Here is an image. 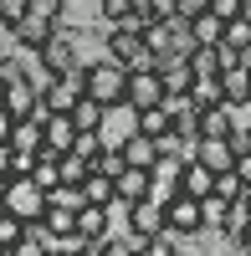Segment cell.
Listing matches in <instances>:
<instances>
[{
	"instance_id": "cell-31",
	"label": "cell",
	"mask_w": 251,
	"mask_h": 256,
	"mask_svg": "<svg viewBox=\"0 0 251 256\" xmlns=\"http://www.w3.org/2000/svg\"><path fill=\"white\" fill-rule=\"evenodd\" d=\"M236 174L251 184V148H241V154H236Z\"/></svg>"
},
{
	"instance_id": "cell-24",
	"label": "cell",
	"mask_w": 251,
	"mask_h": 256,
	"mask_svg": "<svg viewBox=\"0 0 251 256\" xmlns=\"http://www.w3.org/2000/svg\"><path fill=\"white\" fill-rule=\"evenodd\" d=\"M210 195L231 205V200H241V195H246V180L236 174V169H220V174H216V190H210Z\"/></svg>"
},
{
	"instance_id": "cell-4",
	"label": "cell",
	"mask_w": 251,
	"mask_h": 256,
	"mask_svg": "<svg viewBox=\"0 0 251 256\" xmlns=\"http://www.w3.org/2000/svg\"><path fill=\"white\" fill-rule=\"evenodd\" d=\"M6 210H16L20 220H36L41 210H46V190H41L31 174H10V190H6V200H0Z\"/></svg>"
},
{
	"instance_id": "cell-14",
	"label": "cell",
	"mask_w": 251,
	"mask_h": 256,
	"mask_svg": "<svg viewBox=\"0 0 251 256\" xmlns=\"http://www.w3.org/2000/svg\"><path fill=\"white\" fill-rule=\"evenodd\" d=\"M220 36H226V16L216 6L200 10V16H190V41H195V46H216Z\"/></svg>"
},
{
	"instance_id": "cell-30",
	"label": "cell",
	"mask_w": 251,
	"mask_h": 256,
	"mask_svg": "<svg viewBox=\"0 0 251 256\" xmlns=\"http://www.w3.org/2000/svg\"><path fill=\"white\" fill-rule=\"evenodd\" d=\"M10 134H16V118H10L6 102H0V144H10Z\"/></svg>"
},
{
	"instance_id": "cell-8",
	"label": "cell",
	"mask_w": 251,
	"mask_h": 256,
	"mask_svg": "<svg viewBox=\"0 0 251 256\" xmlns=\"http://www.w3.org/2000/svg\"><path fill=\"white\" fill-rule=\"evenodd\" d=\"M36 102H41V88H36L26 72L6 82V108H10V118H16V123H20V118H31V113H36Z\"/></svg>"
},
{
	"instance_id": "cell-3",
	"label": "cell",
	"mask_w": 251,
	"mask_h": 256,
	"mask_svg": "<svg viewBox=\"0 0 251 256\" xmlns=\"http://www.w3.org/2000/svg\"><path fill=\"white\" fill-rule=\"evenodd\" d=\"M134 134H138V108L134 102H108V108H102V123H98V138L123 148Z\"/></svg>"
},
{
	"instance_id": "cell-1",
	"label": "cell",
	"mask_w": 251,
	"mask_h": 256,
	"mask_svg": "<svg viewBox=\"0 0 251 256\" xmlns=\"http://www.w3.org/2000/svg\"><path fill=\"white\" fill-rule=\"evenodd\" d=\"M102 56H113L118 67H128V72L159 67V56H154V46H149V36L134 31V26H108V36H102Z\"/></svg>"
},
{
	"instance_id": "cell-37",
	"label": "cell",
	"mask_w": 251,
	"mask_h": 256,
	"mask_svg": "<svg viewBox=\"0 0 251 256\" xmlns=\"http://www.w3.org/2000/svg\"><path fill=\"white\" fill-rule=\"evenodd\" d=\"M246 205H251V184H246Z\"/></svg>"
},
{
	"instance_id": "cell-25",
	"label": "cell",
	"mask_w": 251,
	"mask_h": 256,
	"mask_svg": "<svg viewBox=\"0 0 251 256\" xmlns=\"http://www.w3.org/2000/svg\"><path fill=\"white\" fill-rule=\"evenodd\" d=\"M82 195H88V200H98V205H108V200L118 195V184H113V174H98V169H92V174L82 180Z\"/></svg>"
},
{
	"instance_id": "cell-9",
	"label": "cell",
	"mask_w": 251,
	"mask_h": 256,
	"mask_svg": "<svg viewBox=\"0 0 251 256\" xmlns=\"http://www.w3.org/2000/svg\"><path fill=\"white\" fill-rule=\"evenodd\" d=\"M128 102H134V108H149V102H164V72H159V67L128 72Z\"/></svg>"
},
{
	"instance_id": "cell-15",
	"label": "cell",
	"mask_w": 251,
	"mask_h": 256,
	"mask_svg": "<svg viewBox=\"0 0 251 256\" xmlns=\"http://www.w3.org/2000/svg\"><path fill=\"white\" fill-rule=\"evenodd\" d=\"M180 190L184 195H195V200H205L216 190V169H205L200 159H184V169H180Z\"/></svg>"
},
{
	"instance_id": "cell-5",
	"label": "cell",
	"mask_w": 251,
	"mask_h": 256,
	"mask_svg": "<svg viewBox=\"0 0 251 256\" xmlns=\"http://www.w3.org/2000/svg\"><path fill=\"white\" fill-rule=\"evenodd\" d=\"M164 226H170V230H180V236H205V210H200V200L195 195H184V190H180V195L174 200H164Z\"/></svg>"
},
{
	"instance_id": "cell-34",
	"label": "cell",
	"mask_w": 251,
	"mask_h": 256,
	"mask_svg": "<svg viewBox=\"0 0 251 256\" xmlns=\"http://www.w3.org/2000/svg\"><path fill=\"white\" fill-rule=\"evenodd\" d=\"M236 251H251V226H246V236L236 241Z\"/></svg>"
},
{
	"instance_id": "cell-21",
	"label": "cell",
	"mask_w": 251,
	"mask_h": 256,
	"mask_svg": "<svg viewBox=\"0 0 251 256\" xmlns=\"http://www.w3.org/2000/svg\"><path fill=\"white\" fill-rule=\"evenodd\" d=\"M72 123H77V134H98V123H102V102L82 92V98L72 102Z\"/></svg>"
},
{
	"instance_id": "cell-27",
	"label": "cell",
	"mask_w": 251,
	"mask_h": 256,
	"mask_svg": "<svg viewBox=\"0 0 251 256\" xmlns=\"http://www.w3.org/2000/svg\"><path fill=\"white\" fill-rule=\"evenodd\" d=\"M134 6H138V0H98V16H102V20H108V26H118V20H123V16H128Z\"/></svg>"
},
{
	"instance_id": "cell-18",
	"label": "cell",
	"mask_w": 251,
	"mask_h": 256,
	"mask_svg": "<svg viewBox=\"0 0 251 256\" xmlns=\"http://www.w3.org/2000/svg\"><path fill=\"white\" fill-rule=\"evenodd\" d=\"M174 128V113H170V102H149V108H138V134H149V138H164Z\"/></svg>"
},
{
	"instance_id": "cell-36",
	"label": "cell",
	"mask_w": 251,
	"mask_h": 256,
	"mask_svg": "<svg viewBox=\"0 0 251 256\" xmlns=\"http://www.w3.org/2000/svg\"><path fill=\"white\" fill-rule=\"evenodd\" d=\"M241 16H251V0H241Z\"/></svg>"
},
{
	"instance_id": "cell-6",
	"label": "cell",
	"mask_w": 251,
	"mask_h": 256,
	"mask_svg": "<svg viewBox=\"0 0 251 256\" xmlns=\"http://www.w3.org/2000/svg\"><path fill=\"white\" fill-rule=\"evenodd\" d=\"M72 144H77V123H72V113H52L46 123H41V148H36V154L62 159Z\"/></svg>"
},
{
	"instance_id": "cell-32",
	"label": "cell",
	"mask_w": 251,
	"mask_h": 256,
	"mask_svg": "<svg viewBox=\"0 0 251 256\" xmlns=\"http://www.w3.org/2000/svg\"><path fill=\"white\" fill-rule=\"evenodd\" d=\"M210 6H216L220 16H241V0H210Z\"/></svg>"
},
{
	"instance_id": "cell-28",
	"label": "cell",
	"mask_w": 251,
	"mask_h": 256,
	"mask_svg": "<svg viewBox=\"0 0 251 256\" xmlns=\"http://www.w3.org/2000/svg\"><path fill=\"white\" fill-rule=\"evenodd\" d=\"M31 180H36L41 190H52V184L62 180V174H56V159H46V154H41V159H36V169H31Z\"/></svg>"
},
{
	"instance_id": "cell-16",
	"label": "cell",
	"mask_w": 251,
	"mask_h": 256,
	"mask_svg": "<svg viewBox=\"0 0 251 256\" xmlns=\"http://www.w3.org/2000/svg\"><path fill=\"white\" fill-rule=\"evenodd\" d=\"M128 230H138L144 241H149V236H159V230H164V205H159V200H138V205H134Z\"/></svg>"
},
{
	"instance_id": "cell-17",
	"label": "cell",
	"mask_w": 251,
	"mask_h": 256,
	"mask_svg": "<svg viewBox=\"0 0 251 256\" xmlns=\"http://www.w3.org/2000/svg\"><path fill=\"white\" fill-rule=\"evenodd\" d=\"M246 226H251V205H246V195H241V200H231V205H226V220H220V241H226V246H236V241L246 236Z\"/></svg>"
},
{
	"instance_id": "cell-11",
	"label": "cell",
	"mask_w": 251,
	"mask_h": 256,
	"mask_svg": "<svg viewBox=\"0 0 251 256\" xmlns=\"http://www.w3.org/2000/svg\"><path fill=\"white\" fill-rule=\"evenodd\" d=\"M159 72H164V98H190V92H195V67H190V56L159 62Z\"/></svg>"
},
{
	"instance_id": "cell-20",
	"label": "cell",
	"mask_w": 251,
	"mask_h": 256,
	"mask_svg": "<svg viewBox=\"0 0 251 256\" xmlns=\"http://www.w3.org/2000/svg\"><path fill=\"white\" fill-rule=\"evenodd\" d=\"M123 159H128V164H138V169H154V164H159V138L134 134L128 144H123Z\"/></svg>"
},
{
	"instance_id": "cell-26",
	"label": "cell",
	"mask_w": 251,
	"mask_h": 256,
	"mask_svg": "<svg viewBox=\"0 0 251 256\" xmlns=\"http://www.w3.org/2000/svg\"><path fill=\"white\" fill-rule=\"evenodd\" d=\"M10 144H16V148H41V123H36V118H20L16 134H10Z\"/></svg>"
},
{
	"instance_id": "cell-35",
	"label": "cell",
	"mask_w": 251,
	"mask_h": 256,
	"mask_svg": "<svg viewBox=\"0 0 251 256\" xmlns=\"http://www.w3.org/2000/svg\"><path fill=\"white\" fill-rule=\"evenodd\" d=\"M6 190H10V174H6V169H0V200H6Z\"/></svg>"
},
{
	"instance_id": "cell-10",
	"label": "cell",
	"mask_w": 251,
	"mask_h": 256,
	"mask_svg": "<svg viewBox=\"0 0 251 256\" xmlns=\"http://www.w3.org/2000/svg\"><path fill=\"white\" fill-rule=\"evenodd\" d=\"M220 92H226L231 108L246 113V102H251V67H246V62H231V67L220 72Z\"/></svg>"
},
{
	"instance_id": "cell-22",
	"label": "cell",
	"mask_w": 251,
	"mask_h": 256,
	"mask_svg": "<svg viewBox=\"0 0 251 256\" xmlns=\"http://www.w3.org/2000/svg\"><path fill=\"white\" fill-rule=\"evenodd\" d=\"M220 41H226L236 56L251 52V16H226V36H220Z\"/></svg>"
},
{
	"instance_id": "cell-13",
	"label": "cell",
	"mask_w": 251,
	"mask_h": 256,
	"mask_svg": "<svg viewBox=\"0 0 251 256\" xmlns=\"http://www.w3.org/2000/svg\"><path fill=\"white\" fill-rule=\"evenodd\" d=\"M108 230H113V220H108V205L88 200V205L77 210V236H82V241H98V236H108ZM82 251H88V246H82Z\"/></svg>"
},
{
	"instance_id": "cell-19",
	"label": "cell",
	"mask_w": 251,
	"mask_h": 256,
	"mask_svg": "<svg viewBox=\"0 0 251 256\" xmlns=\"http://www.w3.org/2000/svg\"><path fill=\"white\" fill-rule=\"evenodd\" d=\"M36 220L52 230V246H56L62 236H72V230H77V210H67V205H46V210H41Z\"/></svg>"
},
{
	"instance_id": "cell-12",
	"label": "cell",
	"mask_w": 251,
	"mask_h": 256,
	"mask_svg": "<svg viewBox=\"0 0 251 256\" xmlns=\"http://www.w3.org/2000/svg\"><path fill=\"white\" fill-rule=\"evenodd\" d=\"M113 184H118V195H123V200H134V205H138V200H149V190H154V169H138V164H123Z\"/></svg>"
},
{
	"instance_id": "cell-33",
	"label": "cell",
	"mask_w": 251,
	"mask_h": 256,
	"mask_svg": "<svg viewBox=\"0 0 251 256\" xmlns=\"http://www.w3.org/2000/svg\"><path fill=\"white\" fill-rule=\"evenodd\" d=\"M0 169L10 174V144H0Z\"/></svg>"
},
{
	"instance_id": "cell-7",
	"label": "cell",
	"mask_w": 251,
	"mask_h": 256,
	"mask_svg": "<svg viewBox=\"0 0 251 256\" xmlns=\"http://www.w3.org/2000/svg\"><path fill=\"white\" fill-rule=\"evenodd\" d=\"M56 26H62V20H52V16H41V10H26V16H20L16 26L6 31V36H10V46H20V52H36L41 41H46V36L56 31Z\"/></svg>"
},
{
	"instance_id": "cell-2",
	"label": "cell",
	"mask_w": 251,
	"mask_h": 256,
	"mask_svg": "<svg viewBox=\"0 0 251 256\" xmlns=\"http://www.w3.org/2000/svg\"><path fill=\"white\" fill-rule=\"evenodd\" d=\"M82 67H88V98H98L102 108H108V102H128V67H118L113 56H92L88 52V62H82Z\"/></svg>"
},
{
	"instance_id": "cell-29",
	"label": "cell",
	"mask_w": 251,
	"mask_h": 256,
	"mask_svg": "<svg viewBox=\"0 0 251 256\" xmlns=\"http://www.w3.org/2000/svg\"><path fill=\"white\" fill-rule=\"evenodd\" d=\"M200 10H210V0H174V16H184V20L200 16Z\"/></svg>"
},
{
	"instance_id": "cell-23",
	"label": "cell",
	"mask_w": 251,
	"mask_h": 256,
	"mask_svg": "<svg viewBox=\"0 0 251 256\" xmlns=\"http://www.w3.org/2000/svg\"><path fill=\"white\" fill-rule=\"evenodd\" d=\"M56 174H62V180H67V184H82V180H88V174H92V159H82V154H77V148H67V154H62V159H56Z\"/></svg>"
}]
</instances>
